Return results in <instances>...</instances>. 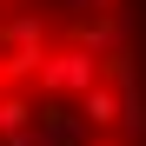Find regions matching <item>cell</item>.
<instances>
[{
	"label": "cell",
	"instance_id": "1",
	"mask_svg": "<svg viewBox=\"0 0 146 146\" xmlns=\"http://www.w3.org/2000/svg\"><path fill=\"white\" fill-rule=\"evenodd\" d=\"M0 146H146V0H0Z\"/></svg>",
	"mask_w": 146,
	"mask_h": 146
}]
</instances>
